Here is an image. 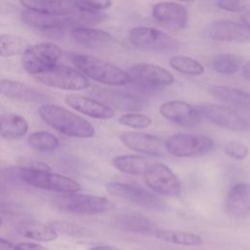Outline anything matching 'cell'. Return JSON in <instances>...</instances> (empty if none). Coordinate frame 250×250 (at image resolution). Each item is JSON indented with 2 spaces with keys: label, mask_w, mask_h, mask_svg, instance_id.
Listing matches in <instances>:
<instances>
[{
  "label": "cell",
  "mask_w": 250,
  "mask_h": 250,
  "mask_svg": "<svg viewBox=\"0 0 250 250\" xmlns=\"http://www.w3.org/2000/svg\"><path fill=\"white\" fill-rule=\"evenodd\" d=\"M38 114L46 124L65 136L89 139L96 134L94 126L87 119L62 105L42 104L38 107Z\"/></svg>",
  "instance_id": "1"
},
{
  "label": "cell",
  "mask_w": 250,
  "mask_h": 250,
  "mask_svg": "<svg viewBox=\"0 0 250 250\" xmlns=\"http://www.w3.org/2000/svg\"><path fill=\"white\" fill-rule=\"evenodd\" d=\"M72 62L86 77L102 84L122 86L130 83L131 78L127 71L117 65L100 58L79 54L72 58Z\"/></svg>",
  "instance_id": "2"
},
{
  "label": "cell",
  "mask_w": 250,
  "mask_h": 250,
  "mask_svg": "<svg viewBox=\"0 0 250 250\" xmlns=\"http://www.w3.org/2000/svg\"><path fill=\"white\" fill-rule=\"evenodd\" d=\"M20 177L26 184L59 193H73L81 190L80 184L64 175L58 173H52L50 170L22 167L20 170Z\"/></svg>",
  "instance_id": "3"
},
{
  "label": "cell",
  "mask_w": 250,
  "mask_h": 250,
  "mask_svg": "<svg viewBox=\"0 0 250 250\" xmlns=\"http://www.w3.org/2000/svg\"><path fill=\"white\" fill-rule=\"evenodd\" d=\"M62 54V48L56 43H36L29 45L21 55V64L26 72L36 75L50 69L58 63Z\"/></svg>",
  "instance_id": "4"
},
{
  "label": "cell",
  "mask_w": 250,
  "mask_h": 250,
  "mask_svg": "<svg viewBox=\"0 0 250 250\" xmlns=\"http://www.w3.org/2000/svg\"><path fill=\"white\" fill-rule=\"evenodd\" d=\"M34 77L46 86L66 91H82L90 86L88 78L81 71L60 63Z\"/></svg>",
  "instance_id": "5"
},
{
  "label": "cell",
  "mask_w": 250,
  "mask_h": 250,
  "mask_svg": "<svg viewBox=\"0 0 250 250\" xmlns=\"http://www.w3.org/2000/svg\"><path fill=\"white\" fill-rule=\"evenodd\" d=\"M166 150L176 157H198L210 153L214 141L204 135L175 134L165 140Z\"/></svg>",
  "instance_id": "6"
},
{
  "label": "cell",
  "mask_w": 250,
  "mask_h": 250,
  "mask_svg": "<svg viewBox=\"0 0 250 250\" xmlns=\"http://www.w3.org/2000/svg\"><path fill=\"white\" fill-rule=\"evenodd\" d=\"M129 42L137 49L157 53L176 51L179 43L167 33L153 27L137 26L128 32Z\"/></svg>",
  "instance_id": "7"
},
{
  "label": "cell",
  "mask_w": 250,
  "mask_h": 250,
  "mask_svg": "<svg viewBox=\"0 0 250 250\" xmlns=\"http://www.w3.org/2000/svg\"><path fill=\"white\" fill-rule=\"evenodd\" d=\"M107 192L113 196L124 199L139 207L148 210H163L166 204L157 195L145 188L135 185L120 182H108L105 185Z\"/></svg>",
  "instance_id": "8"
},
{
  "label": "cell",
  "mask_w": 250,
  "mask_h": 250,
  "mask_svg": "<svg viewBox=\"0 0 250 250\" xmlns=\"http://www.w3.org/2000/svg\"><path fill=\"white\" fill-rule=\"evenodd\" d=\"M57 205L62 209L82 215L100 214L110 210L113 204L104 196L79 192L62 193L56 198Z\"/></svg>",
  "instance_id": "9"
},
{
  "label": "cell",
  "mask_w": 250,
  "mask_h": 250,
  "mask_svg": "<svg viewBox=\"0 0 250 250\" xmlns=\"http://www.w3.org/2000/svg\"><path fill=\"white\" fill-rule=\"evenodd\" d=\"M146 186L156 193L177 197L181 194V182L177 175L163 163H150L143 174Z\"/></svg>",
  "instance_id": "10"
},
{
  "label": "cell",
  "mask_w": 250,
  "mask_h": 250,
  "mask_svg": "<svg viewBox=\"0 0 250 250\" xmlns=\"http://www.w3.org/2000/svg\"><path fill=\"white\" fill-rule=\"evenodd\" d=\"M128 74L131 78L130 82L146 90L169 86L175 82L174 75L166 68L146 62L133 64Z\"/></svg>",
  "instance_id": "11"
},
{
  "label": "cell",
  "mask_w": 250,
  "mask_h": 250,
  "mask_svg": "<svg viewBox=\"0 0 250 250\" xmlns=\"http://www.w3.org/2000/svg\"><path fill=\"white\" fill-rule=\"evenodd\" d=\"M199 115L210 122L231 131H243L246 121L232 108L215 104H201L194 106Z\"/></svg>",
  "instance_id": "12"
},
{
  "label": "cell",
  "mask_w": 250,
  "mask_h": 250,
  "mask_svg": "<svg viewBox=\"0 0 250 250\" xmlns=\"http://www.w3.org/2000/svg\"><path fill=\"white\" fill-rule=\"evenodd\" d=\"M119 140L127 148L146 155L161 157L168 153L165 140L151 134L126 131L119 135Z\"/></svg>",
  "instance_id": "13"
},
{
  "label": "cell",
  "mask_w": 250,
  "mask_h": 250,
  "mask_svg": "<svg viewBox=\"0 0 250 250\" xmlns=\"http://www.w3.org/2000/svg\"><path fill=\"white\" fill-rule=\"evenodd\" d=\"M203 34L205 37L216 41H250V28L243 23H238L231 21H214L204 27Z\"/></svg>",
  "instance_id": "14"
},
{
  "label": "cell",
  "mask_w": 250,
  "mask_h": 250,
  "mask_svg": "<svg viewBox=\"0 0 250 250\" xmlns=\"http://www.w3.org/2000/svg\"><path fill=\"white\" fill-rule=\"evenodd\" d=\"M152 18L162 26L172 30L186 27L188 21V10L176 2H159L152 6Z\"/></svg>",
  "instance_id": "15"
},
{
  "label": "cell",
  "mask_w": 250,
  "mask_h": 250,
  "mask_svg": "<svg viewBox=\"0 0 250 250\" xmlns=\"http://www.w3.org/2000/svg\"><path fill=\"white\" fill-rule=\"evenodd\" d=\"M0 94L20 102L46 104L51 98L37 88L12 79H0Z\"/></svg>",
  "instance_id": "16"
},
{
  "label": "cell",
  "mask_w": 250,
  "mask_h": 250,
  "mask_svg": "<svg viewBox=\"0 0 250 250\" xmlns=\"http://www.w3.org/2000/svg\"><path fill=\"white\" fill-rule=\"evenodd\" d=\"M159 112L165 119L181 126H195L201 121L195 107L183 101L165 102L160 105Z\"/></svg>",
  "instance_id": "17"
},
{
  "label": "cell",
  "mask_w": 250,
  "mask_h": 250,
  "mask_svg": "<svg viewBox=\"0 0 250 250\" xmlns=\"http://www.w3.org/2000/svg\"><path fill=\"white\" fill-rule=\"evenodd\" d=\"M72 12L63 16H56L23 10L21 13V20L23 23L36 29L45 31H57L62 30L68 25L75 24Z\"/></svg>",
  "instance_id": "18"
},
{
  "label": "cell",
  "mask_w": 250,
  "mask_h": 250,
  "mask_svg": "<svg viewBox=\"0 0 250 250\" xmlns=\"http://www.w3.org/2000/svg\"><path fill=\"white\" fill-rule=\"evenodd\" d=\"M225 212L233 218H245L250 214V184L237 183L229 190L225 203Z\"/></svg>",
  "instance_id": "19"
},
{
  "label": "cell",
  "mask_w": 250,
  "mask_h": 250,
  "mask_svg": "<svg viewBox=\"0 0 250 250\" xmlns=\"http://www.w3.org/2000/svg\"><path fill=\"white\" fill-rule=\"evenodd\" d=\"M64 102L74 110L93 118L110 119L114 116V111L111 107L102 102L82 95L68 94L64 97Z\"/></svg>",
  "instance_id": "20"
},
{
  "label": "cell",
  "mask_w": 250,
  "mask_h": 250,
  "mask_svg": "<svg viewBox=\"0 0 250 250\" xmlns=\"http://www.w3.org/2000/svg\"><path fill=\"white\" fill-rule=\"evenodd\" d=\"M99 97L104 102L106 105L113 106L120 110L133 111L141 110L145 107V100L136 93L114 90V89H101Z\"/></svg>",
  "instance_id": "21"
},
{
  "label": "cell",
  "mask_w": 250,
  "mask_h": 250,
  "mask_svg": "<svg viewBox=\"0 0 250 250\" xmlns=\"http://www.w3.org/2000/svg\"><path fill=\"white\" fill-rule=\"evenodd\" d=\"M70 36L76 44L89 49H103L115 41V38L107 31L85 26L72 28Z\"/></svg>",
  "instance_id": "22"
},
{
  "label": "cell",
  "mask_w": 250,
  "mask_h": 250,
  "mask_svg": "<svg viewBox=\"0 0 250 250\" xmlns=\"http://www.w3.org/2000/svg\"><path fill=\"white\" fill-rule=\"evenodd\" d=\"M209 93L216 100L245 109H250V94L234 87L215 85L209 89Z\"/></svg>",
  "instance_id": "23"
},
{
  "label": "cell",
  "mask_w": 250,
  "mask_h": 250,
  "mask_svg": "<svg viewBox=\"0 0 250 250\" xmlns=\"http://www.w3.org/2000/svg\"><path fill=\"white\" fill-rule=\"evenodd\" d=\"M21 7L25 10L46 14L63 16L71 13L75 8L72 4L59 0H19Z\"/></svg>",
  "instance_id": "24"
},
{
  "label": "cell",
  "mask_w": 250,
  "mask_h": 250,
  "mask_svg": "<svg viewBox=\"0 0 250 250\" xmlns=\"http://www.w3.org/2000/svg\"><path fill=\"white\" fill-rule=\"evenodd\" d=\"M28 131L25 118L13 112L0 114V136L4 139H16L24 136Z\"/></svg>",
  "instance_id": "25"
},
{
  "label": "cell",
  "mask_w": 250,
  "mask_h": 250,
  "mask_svg": "<svg viewBox=\"0 0 250 250\" xmlns=\"http://www.w3.org/2000/svg\"><path fill=\"white\" fill-rule=\"evenodd\" d=\"M149 164L148 159L137 154L118 155L112 159V165L119 172L128 175H143Z\"/></svg>",
  "instance_id": "26"
},
{
  "label": "cell",
  "mask_w": 250,
  "mask_h": 250,
  "mask_svg": "<svg viewBox=\"0 0 250 250\" xmlns=\"http://www.w3.org/2000/svg\"><path fill=\"white\" fill-rule=\"evenodd\" d=\"M115 225L118 229L125 231L146 233L153 229L152 223L145 216L137 213H127L119 215L115 219Z\"/></svg>",
  "instance_id": "27"
},
{
  "label": "cell",
  "mask_w": 250,
  "mask_h": 250,
  "mask_svg": "<svg viewBox=\"0 0 250 250\" xmlns=\"http://www.w3.org/2000/svg\"><path fill=\"white\" fill-rule=\"evenodd\" d=\"M154 235L161 241L183 246H202L204 243L200 235L181 230L156 229L154 231Z\"/></svg>",
  "instance_id": "28"
},
{
  "label": "cell",
  "mask_w": 250,
  "mask_h": 250,
  "mask_svg": "<svg viewBox=\"0 0 250 250\" xmlns=\"http://www.w3.org/2000/svg\"><path fill=\"white\" fill-rule=\"evenodd\" d=\"M29 42L22 36L13 33H0V57L20 56L28 48Z\"/></svg>",
  "instance_id": "29"
},
{
  "label": "cell",
  "mask_w": 250,
  "mask_h": 250,
  "mask_svg": "<svg viewBox=\"0 0 250 250\" xmlns=\"http://www.w3.org/2000/svg\"><path fill=\"white\" fill-rule=\"evenodd\" d=\"M27 144L30 148L39 152H49L60 146V140L50 132L36 131L27 138Z\"/></svg>",
  "instance_id": "30"
},
{
  "label": "cell",
  "mask_w": 250,
  "mask_h": 250,
  "mask_svg": "<svg viewBox=\"0 0 250 250\" xmlns=\"http://www.w3.org/2000/svg\"><path fill=\"white\" fill-rule=\"evenodd\" d=\"M169 64L178 72L187 75L197 76L204 72V66L199 62L187 56H172Z\"/></svg>",
  "instance_id": "31"
},
{
  "label": "cell",
  "mask_w": 250,
  "mask_h": 250,
  "mask_svg": "<svg viewBox=\"0 0 250 250\" xmlns=\"http://www.w3.org/2000/svg\"><path fill=\"white\" fill-rule=\"evenodd\" d=\"M242 60L240 57L230 54H221L213 57L211 67L213 70L223 74H233L240 68Z\"/></svg>",
  "instance_id": "32"
},
{
  "label": "cell",
  "mask_w": 250,
  "mask_h": 250,
  "mask_svg": "<svg viewBox=\"0 0 250 250\" xmlns=\"http://www.w3.org/2000/svg\"><path fill=\"white\" fill-rule=\"evenodd\" d=\"M23 235L37 241H53L58 238L59 233L51 227L44 224H30L23 229Z\"/></svg>",
  "instance_id": "33"
},
{
  "label": "cell",
  "mask_w": 250,
  "mask_h": 250,
  "mask_svg": "<svg viewBox=\"0 0 250 250\" xmlns=\"http://www.w3.org/2000/svg\"><path fill=\"white\" fill-rule=\"evenodd\" d=\"M118 122L127 127L135 129H145L151 125L152 120L149 116L145 114L125 113L118 118Z\"/></svg>",
  "instance_id": "34"
},
{
  "label": "cell",
  "mask_w": 250,
  "mask_h": 250,
  "mask_svg": "<svg viewBox=\"0 0 250 250\" xmlns=\"http://www.w3.org/2000/svg\"><path fill=\"white\" fill-rule=\"evenodd\" d=\"M50 226L59 233H63L71 236H85L87 234V229L83 227L76 225L71 222L66 221H54Z\"/></svg>",
  "instance_id": "35"
},
{
  "label": "cell",
  "mask_w": 250,
  "mask_h": 250,
  "mask_svg": "<svg viewBox=\"0 0 250 250\" xmlns=\"http://www.w3.org/2000/svg\"><path fill=\"white\" fill-rule=\"evenodd\" d=\"M74 8L83 11L100 12L112 5V0H72Z\"/></svg>",
  "instance_id": "36"
},
{
  "label": "cell",
  "mask_w": 250,
  "mask_h": 250,
  "mask_svg": "<svg viewBox=\"0 0 250 250\" xmlns=\"http://www.w3.org/2000/svg\"><path fill=\"white\" fill-rule=\"evenodd\" d=\"M224 150L229 157L235 160H242L246 158L249 154L248 147L244 144L235 141H230L227 143Z\"/></svg>",
  "instance_id": "37"
},
{
  "label": "cell",
  "mask_w": 250,
  "mask_h": 250,
  "mask_svg": "<svg viewBox=\"0 0 250 250\" xmlns=\"http://www.w3.org/2000/svg\"><path fill=\"white\" fill-rule=\"evenodd\" d=\"M217 6L227 12L240 13L247 7L246 0H217Z\"/></svg>",
  "instance_id": "38"
},
{
  "label": "cell",
  "mask_w": 250,
  "mask_h": 250,
  "mask_svg": "<svg viewBox=\"0 0 250 250\" xmlns=\"http://www.w3.org/2000/svg\"><path fill=\"white\" fill-rule=\"evenodd\" d=\"M14 250H49V249L34 242H19L14 246Z\"/></svg>",
  "instance_id": "39"
},
{
  "label": "cell",
  "mask_w": 250,
  "mask_h": 250,
  "mask_svg": "<svg viewBox=\"0 0 250 250\" xmlns=\"http://www.w3.org/2000/svg\"><path fill=\"white\" fill-rule=\"evenodd\" d=\"M14 246L15 245L7 239L0 237V250H14Z\"/></svg>",
  "instance_id": "40"
},
{
  "label": "cell",
  "mask_w": 250,
  "mask_h": 250,
  "mask_svg": "<svg viewBox=\"0 0 250 250\" xmlns=\"http://www.w3.org/2000/svg\"><path fill=\"white\" fill-rule=\"evenodd\" d=\"M242 74L245 79L250 81V61L247 62L242 67Z\"/></svg>",
  "instance_id": "41"
},
{
  "label": "cell",
  "mask_w": 250,
  "mask_h": 250,
  "mask_svg": "<svg viewBox=\"0 0 250 250\" xmlns=\"http://www.w3.org/2000/svg\"><path fill=\"white\" fill-rule=\"evenodd\" d=\"M89 250H119V249L110 245H96L91 247Z\"/></svg>",
  "instance_id": "42"
},
{
  "label": "cell",
  "mask_w": 250,
  "mask_h": 250,
  "mask_svg": "<svg viewBox=\"0 0 250 250\" xmlns=\"http://www.w3.org/2000/svg\"><path fill=\"white\" fill-rule=\"evenodd\" d=\"M240 19L242 23L250 28V11H246L245 13H243Z\"/></svg>",
  "instance_id": "43"
},
{
  "label": "cell",
  "mask_w": 250,
  "mask_h": 250,
  "mask_svg": "<svg viewBox=\"0 0 250 250\" xmlns=\"http://www.w3.org/2000/svg\"><path fill=\"white\" fill-rule=\"evenodd\" d=\"M3 226V220L1 219V217H0V228Z\"/></svg>",
  "instance_id": "44"
},
{
  "label": "cell",
  "mask_w": 250,
  "mask_h": 250,
  "mask_svg": "<svg viewBox=\"0 0 250 250\" xmlns=\"http://www.w3.org/2000/svg\"><path fill=\"white\" fill-rule=\"evenodd\" d=\"M178 1H185V2H188V1H193V0H178Z\"/></svg>",
  "instance_id": "45"
},
{
  "label": "cell",
  "mask_w": 250,
  "mask_h": 250,
  "mask_svg": "<svg viewBox=\"0 0 250 250\" xmlns=\"http://www.w3.org/2000/svg\"><path fill=\"white\" fill-rule=\"evenodd\" d=\"M59 1H65V0H59Z\"/></svg>",
  "instance_id": "46"
}]
</instances>
